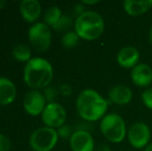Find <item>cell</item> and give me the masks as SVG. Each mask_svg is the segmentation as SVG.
Returning <instances> with one entry per match:
<instances>
[{"label":"cell","instance_id":"484cf974","mask_svg":"<svg viewBox=\"0 0 152 151\" xmlns=\"http://www.w3.org/2000/svg\"><path fill=\"white\" fill-rule=\"evenodd\" d=\"M83 3L84 4H96V3H98V1L97 0H94V1H86V0H84Z\"/></svg>","mask_w":152,"mask_h":151},{"label":"cell","instance_id":"ffe728a7","mask_svg":"<svg viewBox=\"0 0 152 151\" xmlns=\"http://www.w3.org/2000/svg\"><path fill=\"white\" fill-rule=\"evenodd\" d=\"M70 25H72V19L69 18V16H62L59 22L54 26V28L57 30H64L70 27Z\"/></svg>","mask_w":152,"mask_h":151},{"label":"cell","instance_id":"ac0fdd59","mask_svg":"<svg viewBox=\"0 0 152 151\" xmlns=\"http://www.w3.org/2000/svg\"><path fill=\"white\" fill-rule=\"evenodd\" d=\"M12 56L16 60L25 62L31 60V49L26 44H17L12 50Z\"/></svg>","mask_w":152,"mask_h":151},{"label":"cell","instance_id":"3957f363","mask_svg":"<svg viewBox=\"0 0 152 151\" xmlns=\"http://www.w3.org/2000/svg\"><path fill=\"white\" fill-rule=\"evenodd\" d=\"M104 30V21L98 12L87 10L79 15L75 21V31L85 40L97 39Z\"/></svg>","mask_w":152,"mask_h":151},{"label":"cell","instance_id":"44dd1931","mask_svg":"<svg viewBox=\"0 0 152 151\" xmlns=\"http://www.w3.org/2000/svg\"><path fill=\"white\" fill-rule=\"evenodd\" d=\"M142 101L148 109L152 110V88H147L142 93Z\"/></svg>","mask_w":152,"mask_h":151},{"label":"cell","instance_id":"7a4b0ae2","mask_svg":"<svg viewBox=\"0 0 152 151\" xmlns=\"http://www.w3.org/2000/svg\"><path fill=\"white\" fill-rule=\"evenodd\" d=\"M24 81L33 90L46 88L53 79V67L44 58H32L24 67Z\"/></svg>","mask_w":152,"mask_h":151},{"label":"cell","instance_id":"7402d4cb","mask_svg":"<svg viewBox=\"0 0 152 151\" xmlns=\"http://www.w3.org/2000/svg\"><path fill=\"white\" fill-rule=\"evenodd\" d=\"M10 149V141L6 136L0 133V151H8Z\"/></svg>","mask_w":152,"mask_h":151},{"label":"cell","instance_id":"8fae6325","mask_svg":"<svg viewBox=\"0 0 152 151\" xmlns=\"http://www.w3.org/2000/svg\"><path fill=\"white\" fill-rule=\"evenodd\" d=\"M130 78L137 86L148 87L152 82V69L146 63H139L132 69Z\"/></svg>","mask_w":152,"mask_h":151},{"label":"cell","instance_id":"f1b7e54d","mask_svg":"<svg viewBox=\"0 0 152 151\" xmlns=\"http://www.w3.org/2000/svg\"><path fill=\"white\" fill-rule=\"evenodd\" d=\"M4 4H5V2H4V1H1V0H0V9H1V8L3 7Z\"/></svg>","mask_w":152,"mask_h":151},{"label":"cell","instance_id":"d6986e66","mask_svg":"<svg viewBox=\"0 0 152 151\" xmlns=\"http://www.w3.org/2000/svg\"><path fill=\"white\" fill-rule=\"evenodd\" d=\"M79 40H80V37L79 35L76 33V31H68L62 37V46L66 49H72L75 48L77 44H79Z\"/></svg>","mask_w":152,"mask_h":151},{"label":"cell","instance_id":"8992f818","mask_svg":"<svg viewBox=\"0 0 152 151\" xmlns=\"http://www.w3.org/2000/svg\"><path fill=\"white\" fill-rule=\"evenodd\" d=\"M28 38L35 50L45 52L50 48L52 42L50 27L45 23H36L29 29Z\"/></svg>","mask_w":152,"mask_h":151},{"label":"cell","instance_id":"30bf717a","mask_svg":"<svg viewBox=\"0 0 152 151\" xmlns=\"http://www.w3.org/2000/svg\"><path fill=\"white\" fill-rule=\"evenodd\" d=\"M69 145L72 151H93V137L86 131H77L70 136Z\"/></svg>","mask_w":152,"mask_h":151},{"label":"cell","instance_id":"e0dca14e","mask_svg":"<svg viewBox=\"0 0 152 151\" xmlns=\"http://www.w3.org/2000/svg\"><path fill=\"white\" fill-rule=\"evenodd\" d=\"M62 14L61 10L58 6H51L48 9L46 10L44 15V20H45V24H47L49 26H53L54 27L57 23L59 22V20L61 19Z\"/></svg>","mask_w":152,"mask_h":151},{"label":"cell","instance_id":"ba28073f","mask_svg":"<svg viewBox=\"0 0 152 151\" xmlns=\"http://www.w3.org/2000/svg\"><path fill=\"white\" fill-rule=\"evenodd\" d=\"M42 121L48 127L56 128L63 126L66 120V112L64 108L58 103H50L46 106L42 113Z\"/></svg>","mask_w":152,"mask_h":151},{"label":"cell","instance_id":"4316f807","mask_svg":"<svg viewBox=\"0 0 152 151\" xmlns=\"http://www.w3.org/2000/svg\"><path fill=\"white\" fill-rule=\"evenodd\" d=\"M144 151H152V143L149 144V145L144 149Z\"/></svg>","mask_w":152,"mask_h":151},{"label":"cell","instance_id":"5bb4252c","mask_svg":"<svg viewBox=\"0 0 152 151\" xmlns=\"http://www.w3.org/2000/svg\"><path fill=\"white\" fill-rule=\"evenodd\" d=\"M109 98L116 105H127L132 98V91L125 85H117L109 91Z\"/></svg>","mask_w":152,"mask_h":151},{"label":"cell","instance_id":"d4e9b609","mask_svg":"<svg viewBox=\"0 0 152 151\" xmlns=\"http://www.w3.org/2000/svg\"><path fill=\"white\" fill-rule=\"evenodd\" d=\"M95 151H111L110 148H109L108 145H106V144H102V145H99L97 148H96Z\"/></svg>","mask_w":152,"mask_h":151},{"label":"cell","instance_id":"9c48e42d","mask_svg":"<svg viewBox=\"0 0 152 151\" xmlns=\"http://www.w3.org/2000/svg\"><path fill=\"white\" fill-rule=\"evenodd\" d=\"M46 97L37 90H31L27 92L23 99V106L25 111L31 116H37L44 112L46 108Z\"/></svg>","mask_w":152,"mask_h":151},{"label":"cell","instance_id":"52a82bcc","mask_svg":"<svg viewBox=\"0 0 152 151\" xmlns=\"http://www.w3.org/2000/svg\"><path fill=\"white\" fill-rule=\"evenodd\" d=\"M127 139L134 149H143L149 145L151 131L149 126L144 122H136L127 131Z\"/></svg>","mask_w":152,"mask_h":151},{"label":"cell","instance_id":"4fadbf2b","mask_svg":"<svg viewBox=\"0 0 152 151\" xmlns=\"http://www.w3.org/2000/svg\"><path fill=\"white\" fill-rule=\"evenodd\" d=\"M19 8L23 19L29 23L37 20L42 12V5L37 0H23Z\"/></svg>","mask_w":152,"mask_h":151},{"label":"cell","instance_id":"2e32d148","mask_svg":"<svg viewBox=\"0 0 152 151\" xmlns=\"http://www.w3.org/2000/svg\"><path fill=\"white\" fill-rule=\"evenodd\" d=\"M17 89L15 84L7 78L0 77V105L6 106L15 101Z\"/></svg>","mask_w":152,"mask_h":151},{"label":"cell","instance_id":"7c38bea8","mask_svg":"<svg viewBox=\"0 0 152 151\" xmlns=\"http://www.w3.org/2000/svg\"><path fill=\"white\" fill-rule=\"evenodd\" d=\"M140 53L138 49L132 46L122 48L117 54V62L123 69H134L139 64Z\"/></svg>","mask_w":152,"mask_h":151},{"label":"cell","instance_id":"277c9868","mask_svg":"<svg viewBox=\"0 0 152 151\" xmlns=\"http://www.w3.org/2000/svg\"><path fill=\"white\" fill-rule=\"evenodd\" d=\"M99 128L104 137L111 143H121L126 136V124L118 114H107L100 120Z\"/></svg>","mask_w":152,"mask_h":151},{"label":"cell","instance_id":"9a60e30c","mask_svg":"<svg viewBox=\"0 0 152 151\" xmlns=\"http://www.w3.org/2000/svg\"><path fill=\"white\" fill-rule=\"evenodd\" d=\"M123 8L126 14L132 17L142 16L152 8V0H125L123 2Z\"/></svg>","mask_w":152,"mask_h":151},{"label":"cell","instance_id":"cb8c5ba5","mask_svg":"<svg viewBox=\"0 0 152 151\" xmlns=\"http://www.w3.org/2000/svg\"><path fill=\"white\" fill-rule=\"evenodd\" d=\"M58 135L61 136V137H68V136L70 135V131H69V127L67 126H61L60 129L58 131Z\"/></svg>","mask_w":152,"mask_h":151},{"label":"cell","instance_id":"83f0119b","mask_svg":"<svg viewBox=\"0 0 152 151\" xmlns=\"http://www.w3.org/2000/svg\"><path fill=\"white\" fill-rule=\"evenodd\" d=\"M149 38H150V42H151V44H152V26H151V28H150V31H149Z\"/></svg>","mask_w":152,"mask_h":151},{"label":"cell","instance_id":"6da1fadb","mask_svg":"<svg viewBox=\"0 0 152 151\" xmlns=\"http://www.w3.org/2000/svg\"><path fill=\"white\" fill-rule=\"evenodd\" d=\"M109 103L93 89H85L78 95L76 101L79 116L86 121H97L106 116Z\"/></svg>","mask_w":152,"mask_h":151},{"label":"cell","instance_id":"5b68a950","mask_svg":"<svg viewBox=\"0 0 152 151\" xmlns=\"http://www.w3.org/2000/svg\"><path fill=\"white\" fill-rule=\"evenodd\" d=\"M58 131L45 126L35 129L31 133L29 144L34 151H51L58 142Z\"/></svg>","mask_w":152,"mask_h":151},{"label":"cell","instance_id":"603a6c76","mask_svg":"<svg viewBox=\"0 0 152 151\" xmlns=\"http://www.w3.org/2000/svg\"><path fill=\"white\" fill-rule=\"evenodd\" d=\"M54 90H53L52 88H47L46 91H45V97H46L47 101H51V103H53V98H54Z\"/></svg>","mask_w":152,"mask_h":151}]
</instances>
